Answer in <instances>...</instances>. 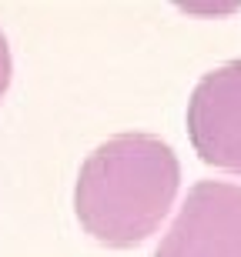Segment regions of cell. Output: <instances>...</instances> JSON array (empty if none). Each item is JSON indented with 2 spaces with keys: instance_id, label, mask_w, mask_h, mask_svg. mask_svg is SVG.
<instances>
[{
  "instance_id": "cell-2",
  "label": "cell",
  "mask_w": 241,
  "mask_h": 257,
  "mask_svg": "<svg viewBox=\"0 0 241 257\" xmlns=\"http://www.w3.org/2000/svg\"><path fill=\"white\" fill-rule=\"evenodd\" d=\"M154 257H241V187L228 181L194 184Z\"/></svg>"
},
{
  "instance_id": "cell-4",
  "label": "cell",
  "mask_w": 241,
  "mask_h": 257,
  "mask_svg": "<svg viewBox=\"0 0 241 257\" xmlns=\"http://www.w3.org/2000/svg\"><path fill=\"white\" fill-rule=\"evenodd\" d=\"M10 87V47H7V37L0 34V97L7 94Z\"/></svg>"
},
{
  "instance_id": "cell-1",
  "label": "cell",
  "mask_w": 241,
  "mask_h": 257,
  "mask_svg": "<svg viewBox=\"0 0 241 257\" xmlns=\"http://www.w3.org/2000/svg\"><path fill=\"white\" fill-rule=\"evenodd\" d=\"M181 164L154 134H117L84 164L74 184V214L104 247H137L171 214Z\"/></svg>"
},
{
  "instance_id": "cell-3",
  "label": "cell",
  "mask_w": 241,
  "mask_h": 257,
  "mask_svg": "<svg viewBox=\"0 0 241 257\" xmlns=\"http://www.w3.org/2000/svg\"><path fill=\"white\" fill-rule=\"evenodd\" d=\"M188 137L204 164L241 174V60H228L198 80L188 100Z\"/></svg>"
}]
</instances>
